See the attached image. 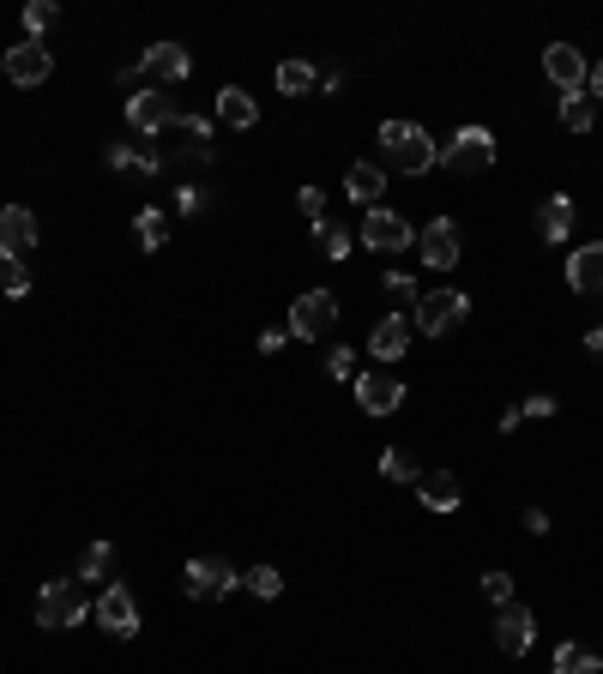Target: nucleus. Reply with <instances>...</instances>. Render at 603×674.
Listing matches in <instances>:
<instances>
[{
	"label": "nucleus",
	"mask_w": 603,
	"mask_h": 674,
	"mask_svg": "<svg viewBox=\"0 0 603 674\" xmlns=\"http://www.w3.org/2000/svg\"><path fill=\"white\" fill-rule=\"evenodd\" d=\"M585 350H592V355H597V362H603V325H597V332H592V338H585Z\"/></svg>",
	"instance_id": "ea45409f"
},
{
	"label": "nucleus",
	"mask_w": 603,
	"mask_h": 674,
	"mask_svg": "<svg viewBox=\"0 0 603 674\" xmlns=\"http://www.w3.org/2000/svg\"><path fill=\"white\" fill-rule=\"evenodd\" d=\"M362 247H375V253H405V247H417V229L399 217V212H387V205H375L369 217H362V235H357Z\"/></svg>",
	"instance_id": "6e6552de"
},
{
	"label": "nucleus",
	"mask_w": 603,
	"mask_h": 674,
	"mask_svg": "<svg viewBox=\"0 0 603 674\" xmlns=\"http://www.w3.org/2000/svg\"><path fill=\"white\" fill-rule=\"evenodd\" d=\"M483 596H489L495 608H507L513 603V578L507 573H483Z\"/></svg>",
	"instance_id": "72a5a7b5"
},
{
	"label": "nucleus",
	"mask_w": 603,
	"mask_h": 674,
	"mask_svg": "<svg viewBox=\"0 0 603 674\" xmlns=\"http://www.w3.org/2000/svg\"><path fill=\"white\" fill-rule=\"evenodd\" d=\"M380 476H387V482H410V488H417L422 482V463L392 446V452H380Z\"/></svg>",
	"instance_id": "393cba45"
},
{
	"label": "nucleus",
	"mask_w": 603,
	"mask_h": 674,
	"mask_svg": "<svg viewBox=\"0 0 603 674\" xmlns=\"http://www.w3.org/2000/svg\"><path fill=\"white\" fill-rule=\"evenodd\" d=\"M242 584H247L254 596H266V603H272V596H284V573H278V566H254V573H247Z\"/></svg>",
	"instance_id": "c85d7f7f"
},
{
	"label": "nucleus",
	"mask_w": 603,
	"mask_h": 674,
	"mask_svg": "<svg viewBox=\"0 0 603 674\" xmlns=\"http://www.w3.org/2000/svg\"><path fill=\"white\" fill-rule=\"evenodd\" d=\"M567 283H573L580 295H603V247L567 253Z\"/></svg>",
	"instance_id": "6ab92c4d"
},
{
	"label": "nucleus",
	"mask_w": 603,
	"mask_h": 674,
	"mask_svg": "<svg viewBox=\"0 0 603 674\" xmlns=\"http://www.w3.org/2000/svg\"><path fill=\"white\" fill-rule=\"evenodd\" d=\"M532 638H537L532 608L507 603L502 614H495V651H502V656H525V651H532Z\"/></svg>",
	"instance_id": "ddd939ff"
},
{
	"label": "nucleus",
	"mask_w": 603,
	"mask_h": 674,
	"mask_svg": "<svg viewBox=\"0 0 603 674\" xmlns=\"http://www.w3.org/2000/svg\"><path fill=\"white\" fill-rule=\"evenodd\" d=\"M296 205H302V217L314 223V229L327 223V193H320V187H302V193H296Z\"/></svg>",
	"instance_id": "473e14b6"
},
{
	"label": "nucleus",
	"mask_w": 603,
	"mask_h": 674,
	"mask_svg": "<svg viewBox=\"0 0 603 674\" xmlns=\"http://www.w3.org/2000/svg\"><path fill=\"white\" fill-rule=\"evenodd\" d=\"M549 668L555 674H597V651H592V644H580V638H567V644H555Z\"/></svg>",
	"instance_id": "5701e85b"
},
{
	"label": "nucleus",
	"mask_w": 603,
	"mask_h": 674,
	"mask_svg": "<svg viewBox=\"0 0 603 674\" xmlns=\"http://www.w3.org/2000/svg\"><path fill=\"white\" fill-rule=\"evenodd\" d=\"M314 67H308V61H284V67H278V91H284V97H308V91H314Z\"/></svg>",
	"instance_id": "a878e982"
},
{
	"label": "nucleus",
	"mask_w": 603,
	"mask_h": 674,
	"mask_svg": "<svg viewBox=\"0 0 603 674\" xmlns=\"http://www.w3.org/2000/svg\"><path fill=\"white\" fill-rule=\"evenodd\" d=\"M55 19H61V12H55L49 0H31V7H25V31H31L37 42H42V31H55Z\"/></svg>",
	"instance_id": "7c9ffc66"
},
{
	"label": "nucleus",
	"mask_w": 603,
	"mask_h": 674,
	"mask_svg": "<svg viewBox=\"0 0 603 674\" xmlns=\"http://www.w3.org/2000/svg\"><path fill=\"white\" fill-rule=\"evenodd\" d=\"M417 253H422V265H435V272H453V265H459V223L435 217L429 229L417 235Z\"/></svg>",
	"instance_id": "f8f14e48"
},
{
	"label": "nucleus",
	"mask_w": 603,
	"mask_h": 674,
	"mask_svg": "<svg viewBox=\"0 0 603 674\" xmlns=\"http://www.w3.org/2000/svg\"><path fill=\"white\" fill-rule=\"evenodd\" d=\"M405 350H410V320L405 313H387V320L375 325V338H369V355L375 362H399Z\"/></svg>",
	"instance_id": "a211bd4d"
},
{
	"label": "nucleus",
	"mask_w": 603,
	"mask_h": 674,
	"mask_svg": "<svg viewBox=\"0 0 603 674\" xmlns=\"http://www.w3.org/2000/svg\"><path fill=\"white\" fill-rule=\"evenodd\" d=\"M134 229H139V247L157 253V247H164V235H169V223H164V212H157V205H145V212L134 217Z\"/></svg>",
	"instance_id": "bb28decb"
},
{
	"label": "nucleus",
	"mask_w": 603,
	"mask_h": 674,
	"mask_svg": "<svg viewBox=\"0 0 603 674\" xmlns=\"http://www.w3.org/2000/svg\"><path fill=\"white\" fill-rule=\"evenodd\" d=\"M217 121H224V127H254L260 121V109H254V97H247L242 91V85H224V91H217Z\"/></svg>",
	"instance_id": "412c9836"
},
{
	"label": "nucleus",
	"mask_w": 603,
	"mask_h": 674,
	"mask_svg": "<svg viewBox=\"0 0 603 674\" xmlns=\"http://www.w3.org/2000/svg\"><path fill=\"white\" fill-rule=\"evenodd\" d=\"M417 494H422V506H429V512H459V506H465V482L453 470H422Z\"/></svg>",
	"instance_id": "f3484780"
},
{
	"label": "nucleus",
	"mask_w": 603,
	"mask_h": 674,
	"mask_svg": "<svg viewBox=\"0 0 603 674\" xmlns=\"http://www.w3.org/2000/svg\"><path fill=\"white\" fill-rule=\"evenodd\" d=\"M440 163H447L453 175H483V169H495V133H489V127H459V133H453V145L440 152Z\"/></svg>",
	"instance_id": "423d86ee"
},
{
	"label": "nucleus",
	"mask_w": 603,
	"mask_h": 674,
	"mask_svg": "<svg viewBox=\"0 0 603 674\" xmlns=\"http://www.w3.org/2000/svg\"><path fill=\"white\" fill-rule=\"evenodd\" d=\"M97 621H103V633L109 638H134L139 633V603H134V590L127 584H103V596H97Z\"/></svg>",
	"instance_id": "1a4fd4ad"
},
{
	"label": "nucleus",
	"mask_w": 603,
	"mask_h": 674,
	"mask_svg": "<svg viewBox=\"0 0 603 674\" xmlns=\"http://www.w3.org/2000/svg\"><path fill=\"white\" fill-rule=\"evenodd\" d=\"M338 325V295L332 290H302L296 307H290V338H327Z\"/></svg>",
	"instance_id": "0eeeda50"
},
{
	"label": "nucleus",
	"mask_w": 603,
	"mask_h": 674,
	"mask_svg": "<svg viewBox=\"0 0 603 674\" xmlns=\"http://www.w3.org/2000/svg\"><path fill=\"white\" fill-rule=\"evenodd\" d=\"M235 584H242V573H235L230 560H217V554H200V560H187V573H182V590L194 596V603H224Z\"/></svg>",
	"instance_id": "20e7f679"
},
{
	"label": "nucleus",
	"mask_w": 603,
	"mask_h": 674,
	"mask_svg": "<svg viewBox=\"0 0 603 674\" xmlns=\"http://www.w3.org/2000/svg\"><path fill=\"white\" fill-rule=\"evenodd\" d=\"M109 573H115V548L109 543H91L79 554V584H109Z\"/></svg>",
	"instance_id": "b1692460"
},
{
	"label": "nucleus",
	"mask_w": 603,
	"mask_h": 674,
	"mask_svg": "<svg viewBox=\"0 0 603 674\" xmlns=\"http://www.w3.org/2000/svg\"><path fill=\"white\" fill-rule=\"evenodd\" d=\"M543 72H549V85L562 97H580L585 91V72H592V67H585V55L573 49V42H549V49H543Z\"/></svg>",
	"instance_id": "9b49d317"
},
{
	"label": "nucleus",
	"mask_w": 603,
	"mask_h": 674,
	"mask_svg": "<svg viewBox=\"0 0 603 674\" xmlns=\"http://www.w3.org/2000/svg\"><path fill=\"white\" fill-rule=\"evenodd\" d=\"M380 152L399 163V175H429V169H440V145L417 121H387V127H380Z\"/></svg>",
	"instance_id": "f257e3e1"
},
{
	"label": "nucleus",
	"mask_w": 603,
	"mask_h": 674,
	"mask_svg": "<svg viewBox=\"0 0 603 674\" xmlns=\"http://www.w3.org/2000/svg\"><path fill=\"white\" fill-rule=\"evenodd\" d=\"M0 67H7L12 85H42L55 72V55H49V42L25 37V42H12V49H7V61H0Z\"/></svg>",
	"instance_id": "9d476101"
},
{
	"label": "nucleus",
	"mask_w": 603,
	"mask_h": 674,
	"mask_svg": "<svg viewBox=\"0 0 603 674\" xmlns=\"http://www.w3.org/2000/svg\"><path fill=\"white\" fill-rule=\"evenodd\" d=\"M85 584L79 578H55V584H42L37 590V626H49V633H67V626H79L85 621Z\"/></svg>",
	"instance_id": "f03ea898"
},
{
	"label": "nucleus",
	"mask_w": 603,
	"mask_h": 674,
	"mask_svg": "<svg viewBox=\"0 0 603 674\" xmlns=\"http://www.w3.org/2000/svg\"><path fill=\"white\" fill-rule=\"evenodd\" d=\"M592 121H597V109H592V97H562V127L567 133H592Z\"/></svg>",
	"instance_id": "cd10ccee"
},
{
	"label": "nucleus",
	"mask_w": 603,
	"mask_h": 674,
	"mask_svg": "<svg viewBox=\"0 0 603 674\" xmlns=\"http://www.w3.org/2000/svg\"><path fill=\"white\" fill-rule=\"evenodd\" d=\"M327 373H332V380H357V355H350V350H332L327 355Z\"/></svg>",
	"instance_id": "f704fd0d"
},
{
	"label": "nucleus",
	"mask_w": 603,
	"mask_h": 674,
	"mask_svg": "<svg viewBox=\"0 0 603 674\" xmlns=\"http://www.w3.org/2000/svg\"><path fill=\"white\" fill-rule=\"evenodd\" d=\"M344 193L375 212V199L387 193V169H380V163H350V169H344Z\"/></svg>",
	"instance_id": "aec40b11"
},
{
	"label": "nucleus",
	"mask_w": 603,
	"mask_h": 674,
	"mask_svg": "<svg viewBox=\"0 0 603 674\" xmlns=\"http://www.w3.org/2000/svg\"><path fill=\"white\" fill-rule=\"evenodd\" d=\"M537 229H543V242H567V235H573V199H567V193H549V199H543Z\"/></svg>",
	"instance_id": "4be33fe9"
},
{
	"label": "nucleus",
	"mask_w": 603,
	"mask_h": 674,
	"mask_svg": "<svg viewBox=\"0 0 603 674\" xmlns=\"http://www.w3.org/2000/svg\"><path fill=\"white\" fill-rule=\"evenodd\" d=\"M357 403H362V410H369V416H392V410H399V403H405V385H399V373H392V368H375V373H362V380H357Z\"/></svg>",
	"instance_id": "4468645a"
},
{
	"label": "nucleus",
	"mask_w": 603,
	"mask_h": 674,
	"mask_svg": "<svg viewBox=\"0 0 603 674\" xmlns=\"http://www.w3.org/2000/svg\"><path fill=\"white\" fill-rule=\"evenodd\" d=\"M0 295H12V302H19V295H31V272H25V260H7V265H0Z\"/></svg>",
	"instance_id": "c756f323"
},
{
	"label": "nucleus",
	"mask_w": 603,
	"mask_h": 674,
	"mask_svg": "<svg viewBox=\"0 0 603 674\" xmlns=\"http://www.w3.org/2000/svg\"><path fill=\"white\" fill-rule=\"evenodd\" d=\"M290 343V332H260V355H278Z\"/></svg>",
	"instance_id": "58836bf2"
},
{
	"label": "nucleus",
	"mask_w": 603,
	"mask_h": 674,
	"mask_svg": "<svg viewBox=\"0 0 603 674\" xmlns=\"http://www.w3.org/2000/svg\"><path fill=\"white\" fill-rule=\"evenodd\" d=\"M175 205H182V212H187V217H194V212H200V205H205V193H200V187H175Z\"/></svg>",
	"instance_id": "4c0bfd02"
},
{
	"label": "nucleus",
	"mask_w": 603,
	"mask_h": 674,
	"mask_svg": "<svg viewBox=\"0 0 603 674\" xmlns=\"http://www.w3.org/2000/svg\"><path fill=\"white\" fill-rule=\"evenodd\" d=\"M585 79H592V91H597V97H603V61H597V67H592V72H585Z\"/></svg>",
	"instance_id": "a19ab883"
},
{
	"label": "nucleus",
	"mask_w": 603,
	"mask_h": 674,
	"mask_svg": "<svg viewBox=\"0 0 603 674\" xmlns=\"http://www.w3.org/2000/svg\"><path fill=\"white\" fill-rule=\"evenodd\" d=\"M555 410H562V403H555V398H543V392H537V398H525V403H519V416H537V422H549V416H555Z\"/></svg>",
	"instance_id": "e433bc0d"
},
{
	"label": "nucleus",
	"mask_w": 603,
	"mask_h": 674,
	"mask_svg": "<svg viewBox=\"0 0 603 674\" xmlns=\"http://www.w3.org/2000/svg\"><path fill=\"white\" fill-rule=\"evenodd\" d=\"M320 253H327V260H344V253H350V229H344V223H320Z\"/></svg>",
	"instance_id": "2f4dec72"
},
{
	"label": "nucleus",
	"mask_w": 603,
	"mask_h": 674,
	"mask_svg": "<svg viewBox=\"0 0 603 674\" xmlns=\"http://www.w3.org/2000/svg\"><path fill=\"white\" fill-rule=\"evenodd\" d=\"M37 247V217L25 205H0V260H25Z\"/></svg>",
	"instance_id": "2eb2a0df"
},
{
	"label": "nucleus",
	"mask_w": 603,
	"mask_h": 674,
	"mask_svg": "<svg viewBox=\"0 0 603 674\" xmlns=\"http://www.w3.org/2000/svg\"><path fill=\"white\" fill-rule=\"evenodd\" d=\"M139 67L152 72L157 85H182L187 72H194V61H187V49H182V42H152V49L139 55Z\"/></svg>",
	"instance_id": "dca6fc26"
},
{
	"label": "nucleus",
	"mask_w": 603,
	"mask_h": 674,
	"mask_svg": "<svg viewBox=\"0 0 603 674\" xmlns=\"http://www.w3.org/2000/svg\"><path fill=\"white\" fill-rule=\"evenodd\" d=\"M175 121H182V109H175V97L164 91V85H145V91L127 97V127L145 133V139H157V133H169Z\"/></svg>",
	"instance_id": "39448f33"
},
{
	"label": "nucleus",
	"mask_w": 603,
	"mask_h": 674,
	"mask_svg": "<svg viewBox=\"0 0 603 674\" xmlns=\"http://www.w3.org/2000/svg\"><path fill=\"white\" fill-rule=\"evenodd\" d=\"M465 320H470L465 290H422V302H417V332L422 338H453Z\"/></svg>",
	"instance_id": "7ed1b4c3"
},
{
	"label": "nucleus",
	"mask_w": 603,
	"mask_h": 674,
	"mask_svg": "<svg viewBox=\"0 0 603 674\" xmlns=\"http://www.w3.org/2000/svg\"><path fill=\"white\" fill-rule=\"evenodd\" d=\"M380 290H387L392 302H410V295H417V283H410L405 272H387V283H380Z\"/></svg>",
	"instance_id": "c9c22d12"
}]
</instances>
